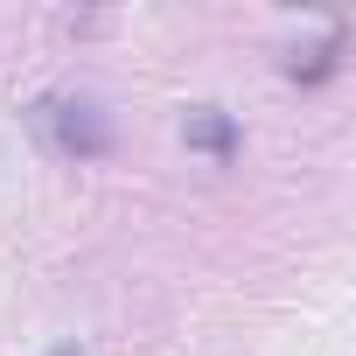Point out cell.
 I'll list each match as a JSON object with an SVG mask.
<instances>
[{
	"instance_id": "obj_1",
	"label": "cell",
	"mask_w": 356,
	"mask_h": 356,
	"mask_svg": "<svg viewBox=\"0 0 356 356\" xmlns=\"http://www.w3.org/2000/svg\"><path fill=\"white\" fill-rule=\"evenodd\" d=\"M35 119H42V133L63 147V154H105L112 147V126H105V112L91 105V98H42L35 105Z\"/></svg>"
},
{
	"instance_id": "obj_2",
	"label": "cell",
	"mask_w": 356,
	"mask_h": 356,
	"mask_svg": "<svg viewBox=\"0 0 356 356\" xmlns=\"http://www.w3.org/2000/svg\"><path fill=\"white\" fill-rule=\"evenodd\" d=\"M182 140H189L196 154H217V161L238 154V126H231V112H217V105H196V112L182 119Z\"/></svg>"
}]
</instances>
